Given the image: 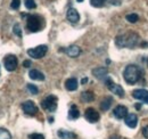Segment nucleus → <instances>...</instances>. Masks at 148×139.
Wrapping results in <instances>:
<instances>
[{"mask_svg":"<svg viewBox=\"0 0 148 139\" xmlns=\"http://www.w3.org/2000/svg\"><path fill=\"white\" fill-rule=\"evenodd\" d=\"M132 97L136 98V99H138V100H141V102L148 104V90H145V89H136L132 92Z\"/></svg>","mask_w":148,"mask_h":139,"instance_id":"nucleus-10","label":"nucleus"},{"mask_svg":"<svg viewBox=\"0 0 148 139\" xmlns=\"http://www.w3.org/2000/svg\"><path fill=\"white\" fill-rule=\"evenodd\" d=\"M112 103H113V98H112V97H106V98H104V99L101 100V103H100V108H101V111H108L110 107H111Z\"/></svg>","mask_w":148,"mask_h":139,"instance_id":"nucleus-21","label":"nucleus"},{"mask_svg":"<svg viewBox=\"0 0 148 139\" xmlns=\"http://www.w3.org/2000/svg\"><path fill=\"white\" fill-rule=\"evenodd\" d=\"M140 107H141V106H140V104L136 105V108H137V109H140Z\"/></svg>","mask_w":148,"mask_h":139,"instance_id":"nucleus-33","label":"nucleus"},{"mask_svg":"<svg viewBox=\"0 0 148 139\" xmlns=\"http://www.w3.org/2000/svg\"><path fill=\"white\" fill-rule=\"evenodd\" d=\"M29 76H30L32 80H38V81H43V80H45L43 73H41V72L38 71V70H31L30 73H29Z\"/></svg>","mask_w":148,"mask_h":139,"instance_id":"nucleus-18","label":"nucleus"},{"mask_svg":"<svg viewBox=\"0 0 148 139\" xmlns=\"http://www.w3.org/2000/svg\"><path fill=\"white\" fill-rule=\"evenodd\" d=\"M84 118H86V120L88 122H90V123H96V122L99 120V113L92 108V107H89V108H87L86 109V112H84Z\"/></svg>","mask_w":148,"mask_h":139,"instance_id":"nucleus-8","label":"nucleus"},{"mask_svg":"<svg viewBox=\"0 0 148 139\" xmlns=\"http://www.w3.org/2000/svg\"><path fill=\"white\" fill-rule=\"evenodd\" d=\"M87 82H88V78H83V79L81 80V83H82V85H86Z\"/></svg>","mask_w":148,"mask_h":139,"instance_id":"nucleus-32","label":"nucleus"},{"mask_svg":"<svg viewBox=\"0 0 148 139\" xmlns=\"http://www.w3.org/2000/svg\"><path fill=\"white\" fill-rule=\"evenodd\" d=\"M57 102H58V99L56 96L49 95L41 102V106H42V108H45L49 112H55L57 108Z\"/></svg>","mask_w":148,"mask_h":139,"instance_id":"nucleus-4","label":"nucleus"},{"mask_svg":"<svg viewBox=\"0 0 148 139\" xmlns=\"http://www.w3.org/2000/svg\"><path fill=\"white\" fill-rule=\"evenodd\" d=\"M30 139H45V136L41 133H32L30 135Z\"/></svg>","mask_w":148,"mask_h":139,"instance_id":"nucleus-29","label":"nucleus"},{"mask_svg":"<svg viewBox=\"0 0 148 139\" xmlns=\"http://www.w3.org/2000/svg\"><path fill=\"white\" fill-rule=\"evenodd\" d=\"M111 139H120V138H117V137H112Z\"/></svg>","mask_w":148,"mask_h":139,"instance_id":"nucleus-35","label":"nucleus"},{"mask_svg":"<svg viewBox=\"0 0 148 139\" xmlns=\"http://www.w3.org/2000/svg\"><path fill=\"white\" fill-rule=\"evenodd\" d=\"M49 122H50V123H53V122H54V119H53V118H50V119H49Z\"/></svg>","mask_w":148,"mask_h":139,"instance_id":"nucleus-34","label":"nucleus"},{"mask_svg":"<svg viewBox=\"0 0 148 139\" xmlns=\"http://www.w3.org/2000/svg\"><path fill=\"white\" fill-rule=\"evenodd\" d=\"M24 5H25V7L27 9H34L37 7V3H36L34 0H25L24 1Z\"/></svg>","mask_w":148,"mask_h":139,"instance_id":"nucleus-23","label":"nucleus"},{"mask_svg":"<svg viewBox=\"0 0 148 139\" xmlns=\"http://www.w3.org/2000/svg\"><path fill=\"white\" fill-rule=\"evenodd\" d=\"M113 114H114V116H115L116 119L122 120V119L127 118V115H128V108H127L125 106H123V105H119V106H116V107L114 108Z\"/></svg>","mask_w":148,"mask_h":139,"instance_id":"nucleus-11","label":"nucleus"},{"mask_svg":"<svg viewBox=\"0 0 148 139\" xmlns=\"http://www.w3.org/2000/svg\"><path fill=\"white\" fill-rule=\"evenodd\" d=\"M139 35L134 32H128L124 34L117 35L115 38V45L119 48H134L138 43H139Z\"/></svg>","mask_w":148,"mask_h":139,"instance_id":"nucleus-1","label":"nucleus"},{"mask_svg":"<svg viewBox=\"0 0 148 139\" xmlns=\"http://www.w3.org/2000/svg\"><path fill=\"white\" fill-rule=\"evenodd\" d=\"M125 124L131 129H134L137 127V124H138V116L136 114H133V113L128 114L127 118H125Z\"/></svg>","mask_w":148,"mask_h":139,"instance_id":"nucleus-13","label":"nucleus"},{"mask_svg":"<svg viewBox=\"0 0 148 139\" xmlns=\"http://www.w3.org/2000/svg\"><path fill=\"white\" fill-rule=\"evenodd\" d=\"M57 136L60 139H76V135L74 132L67 131V130H63V129L57 131Z\"/></svg>","mask_w":148,"mask_h":139,"instance_id":"nucleus-14","label":"nucleus"},{"mask_svg":"<svg viewBox=\"0 0 148 139\" xmlns=\"http://www.w3.org/2000/svg\"><path fill=\"white\" fill-rule=\"evenodd\" d=\"M22 108H23V111H24L26 114H29V115H36L38 113L37 105L34 104V102H32V100H26V102H24V103L22 104Z\"/></svg>","mask_w":148,"mask_h":139,"instance_id":"nucleus-9","label":"nucleus"},{"mask_svg":"<svg viewBox=\"0 0 148 139\" xmlns=\"http://www.w3.org/2000/svg\"><path fill=\"white\" fill-rule=\"evenodd\" d=\"M23 66L26 67V69L30 67V66H31V61H24V62H23Z\"/></svg>","mask_w":148,"mask_h":139,"instance_id":"nucleus-31","label":"nucleus"},{"mask_svg":"<svg viewBox=\"0 0 148 139\" xmlns=\"http://www.w3.org/2000/svg\"><path fill=\"white\" fill-rule=\"evenodd\" d=\"M19 6H21V0H12L10 7H12L13 9H18Z\"/></svg>","mask_w":148,"mask_h":139,"instance_id":"nucleus-28","label":"nucleus"},{"mask_svg":"<svg viewBox=\"0 0 148 139\" xmlns=\"http://www.w3.org/2000/svg\"><path fill=\"white\" fill-rule=\"evenodd\" d=\"M77 80L75 78H71V79H67L66 82H65V88L69 90V91H74L77 89Z\"/></svg>","mask_w":148,"mask_h":139,"instance_id":"nucleus-16","label":"nucleus"},{"mask_svg":"<svg viewBox=\"0 0 148 139\" xmlns=\"http://www.w3.org/2000/svg\"><path fill=\"white\" fill-rule=\"evenodd\" d=\"M80 116V112L76 107V105H72L70 111H69V119L70 120H76Z\"/></svg>","mask_w":148,"mask_h":139,"instance_id":"nucleus-20","label":"nucleus"},{"mask_svg":"<svg viewBox=\"0 0 148 139\" xmlns=\"http://www.w3.org/2000/svg\"><path fill=\"white\" fill-rule=\"evenodd\" d=\"M143 75V71L137 65H128L124 72H123V78L129 85H134L137 83Z\"/></svg>","mask_w":148,"mask_h":139,"instance_id":"nucleus-2","label":"nucleus"},{"mask_svg":"<svg viewBox=\"0 0 148 139\" xmlns=\"http://www.w3.org/2000/svg\"><path fill=\"white\" fill-rule=\"evenodd\" d=\"M65 52L70 56V57H77L79 55H80V52H81V49H80V47H77V46H70V47H67L66 49H65Z\"/></svg>","mask_w":148,"mask_h":139,"instance_id":"nucleus-15","label":"nucleus"},{"mask_svg":"<svg viewBox=\"0 0 148 139\" xmlns=\"http://www.w3.org/2000/svg\"><path fill=\"white\" fill-rule=\"evenodd\" d=\"M95 99V95L92 91H83L81 94V100L84 103H90Z\"/></svg>","mask_w":148,"mask_h":139,"instance_id":"nucleus-19","label":"nucleus"},{"mask_svg":"<svg viewBox=\"0 0 148 139\" xmlns=\"http://www.w3.org/2000/svg\"><path fill=\"white\" fill-rule=\"evenodd\" d=\"M13 31H14V33L17 35V36H22V30H21V25L19 24H15L14 25V28H13Z\"/></svg>","mask_w":148,"mask_h":139,"instance_id":"nucleus-27","label":"nucleus"},{"mask_svg":"<svg viewBox=\"0 0 148 139\" xmlns=\"http://www.w3.org/2000/svg\"><path fill=\"white\" fill-rule=\"evenodd\" d=\"M76 1H77V2H82L83 0H76Z\"/></svg>","mask_w":148,"mask_h":139,"instance_id":"nucleus-36","label":"nucleus"},{"mask_svg":"<svg viewBox=\"0 0 148 139\" xmlns=\"http://www.w3.org/2000/svg\"><path fill=\"white\" fill-rule=\"evenodd\" d=\"M105 83H106L107 88L111 90L113 94L117 95L119 97H124V90H123V88L121 87L120 85H117V83H114V82L112 81L111 78H106Z\"/></svg>","mask_w":148,"mask_h":139,"instance_id":"nucleus-6","label":"nucleus"},{"mask_svg":"<svg viewBox=\"0 0 148 139\" xmlns=\"http://www.w3.org/2000/svg\"><path fill=\"white\" fill-rule=\"evenodd\" d=\"M66 17L71 23H77L80 19V15L75 8H69L67 13H66Z\"/></svg>","mask_w":148,"mask_h":139,"instance_id":"nucleus-12","label":"nucleus"},{"mask_svg":"<svg viewBox=\"0 0 148 139\" xmlns=\"http://www.w3.org/2000/svg\"><path fill=\"white\" fill-rule=\"evenodd\" d=\"M47 50H48V47L46 45H41V46H38L36 48H31L27 50V55L36 58V59H39V58H42L46 54H47Z\"/></svg>","mask_w":148,"mask_h":139,"instance_id":"nucleus-5","label":"nucleus"},{"mask_svg":"<svg viewBox=\"0 0 148 139\" xmlns=\"http://www.w3.org/2000/svg\"><path fill=\"white\" fill-rule=\"evenodd\" d=\"M43 26V19L39 15H29L26 19V28L31 32H38Z\"/></svg>","mask_w":148,"mask_h":139,"instance_id":"nucleus-3","label":"nucleus"},{"mask_svg":"<svg viewBox=\"0 0 148 139\" xmlns=\"http://www.w3.org/2000/svg\"><path fill=\"white\" fill-rule=\"evenodd\" d=\"M143 136H144L145 138L148 139V125H146V127L143 129Z\"/></svg>","mask_w":148,"mask_h":139,"instance_id":"nucleus-30","label":"nucleus"},{"mask_svg":"<svg viewBox=\"0 0 148 139\" xmlns=\"http://www.w3.org/2000/svg\"><path fill=\"white\" fill-rule=\"evenodd\" d=\"M3 64H5V69L9 72H13L15 71L16 67H17V57L14 56V55H7L5 57V61H3Z\"/></svg>","mask_w":148,"mask_h":139,"instance_id":"nucleus-7","label":"nucleus"},{"mask_svg":"<svg viewBox=\"0 0 148 139\" xmlns=\"http://www.w3.org/2000/svg\"><path fill=\"white\" fill-rule=\"evenodd\" d=\"M105 1L106 0H90V2H91V6L93 7H103L104 6V3H105Z\"/></svg>","mask_w":148,"mask_h":139,"instance_id":"nucleus-25","label":"nucleus"},{"mask_svg":"<svg viewBox=\"0 0 148 139\" xmlns=\"http://www.w3.org/2000/svg\"><path fill=\"white\" fill-rule=\"evenodd\" d=\"M0 139H12V135L7 129L0 128Z\"/></svg>","mask_w":148,"mask_h":139,"instance_id":"nucleus-22","label":"nucleus"},{"mask_svg":"<svg viewBox=\"0 0 148 139\" xmlns=\"http://www.w3.org/2000/svg\"><path fill=\"white\" fill-rule=\"evenodd\" d=\"M125 18H127V21H129L130 23H136V22L139 21V16L137 14H128L125 16Z\"/></svg>","mask_w":148,"mask_h":139,"instance_id":"nucleus-24","label":"nucleus"},{"mask_svg":"<svg viewBox=\"0 0 148 139\" xmlns=\"http://www.w3.org/2000/svg\"><path fill=\"white\" fill-rule=\"evenodd\" d=\"M108 71L106 67H97V69L92 70V74L97 78V79H103L107 75Z\"/></svg>","mask_w":148,"mask_h":139,"instance_id":"nucleus-17","label":"nucleus"},{"mask_svg":"<svg viewBox=\"0 0 148 139\" xmlns=\"http://www.w3.org/2000/svg\"><path fill=\"white\" fill-rule=\"evenodd\" d=\"M147 66H148V59H147Z\"/></svg>","mask_w":148,"mask_h":139,"instance_id":"nucleus-37","label":"nucleus"},{"mask_svg":"<svg viewBox=\"0 0 148 139\" xmlns=\"http://www.w3.org/2000/svg\"><path fill=\"white\" fill-rule=\"evenodd\" d=\"M27 89H29V91L32 94V95H37L38 92H39V89H38V87H36L34 85H27Z\"/></svg>","mask_w":148,"mask_h":139,"instance_id":"nucleus-26","label":"nucleus"}]
</instances>
